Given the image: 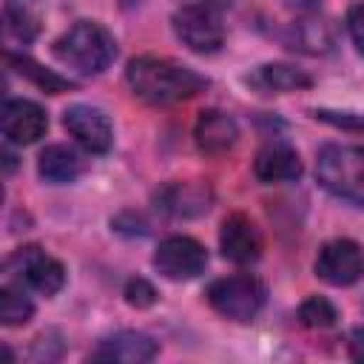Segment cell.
I'll use <instances>...</instances> for the list:
<instances>
[{
  "label": "cell",
  "instance_id": "cell-1",
  "mask_svg": "<svg viewBox=\"0 0 364 364\" xmlns=\"http://www.w3.org/2000/svg\"><path fill=\"white\" fill-rule=\"evenodd\" d=\"M125 80L131 91L151 105L182 102L208 88V77H202L199 71L182 63H173L168 57H154V54L134 57L125 68Z\"/></svg>",
  "mask_w": 364,
  "mask_h": 364
},
{
  "label": "cell",
  "instance_id": "cell-2",
  "mask_svg": "<svg viewBox=\"0 0 364 364\" xmlns=\"http://www.w3.org/2000/svg\"><path fill=\"white\" fill-rule=\"evenodd\" d=\"M54 57L80 74H102L117 57V40L105 26L80 20L54 40Z\"/></svg>",
  "mask_w": 364,
  "mask_h": 364
},
{
  "label": "cell",
  "instance_id": "cell-3",
  "mask_svg": "<svg viewBox=\"0 0 364 364\" xmlns=\"http://www.w3.org/2000/svg\"><path fill=\"white\" fill-rule=\"evenodd\" d=\"M316 176L333 196L364 205V145H324L316 159Z\"/></svg>",
  "mask_w": 364,
  "mask_h": 364
},
{
  "label": "cell",
  "instance_id": "cell-4",
  "mask_svg": "<svg viewBox=\"0 0 364 364\" xmlns=\"http://www.w3.org/2000/svg\"><path fill=\"white\" fill-rule=\"evenodd\" d=\"M264 299H267V287L250 273L225 276L208 287L210 307L219 316L233 318V321H250L264 307Z\"/></svg>",
  "mask_w": 364,
  "mask_h": 364
},
{
  "label": "cell",
  "instance_id": "cell-5",
  "mask_svg": "<svg viewBox=\"0 0 364 364\" xmlns=\"http://www.w3.org/2000/svg\"><path fill=\"white\" fill-rule=\"evenodd\" d=\"M6 270L20 284H28L43 296H54L65 282V267L37 245H26L14 250L11 259L6 262Z\"/></svg>",
  "mask_w": 364,
  "mask_h": 364
},
{
  "label": "cell",
  "instance_id": "cell-6",
  "mask_svg": "<svg viewBox=\"0 0 364 364\" xmlns=\"http://www.w3.org/2000/svg\"><path fill=\"white\" fill-rule=\"evenodd\" d=\"M176 37L196 54H213L225 43V28L210 6H182L173 14Z\"/></svg>",
  "mask_w": 364,
  "mask_h": 364
},
{
  "label": "cell",
  "instance_id": "cell-7",
  "mask_svg": "<svg viewBox=\"0 0 364 364\" xmlns=\"http://www.w3.org/2000/svg\"><path fill=\"white\" fill-rule=\"evenodd\" d=\"M154 267L171 282H188L208 267V250L191 236H168L154 253Z\"/></svg>",
  "mask_w": 364,
  "mask_h": 364
},
{
  "label": "cell",
  "instance_id": "cell-8",
  "mask_svg": "<svg viewBox=\"0 0 364 364\" xmlns=\"http://www.w3.org/2000/svg\"><path fill=\"white\" fill-rule=\"evenodd\" d=\"M316 276L327 284L344 287L364 276V250L353 239H333L316 256Z\"/></svg>",
  "mask_w": 364,
  "mask_h": 364
},
{
  "label": "cell",
  "instance_id": "cell-9",
  "mask_svg": "<svg viewBox=\"0 0 364 364\" xmlns=\"http://www.w3.org/2000/svg\"><path fill=\"white\" fill-rule=\"evenodd\" d=\"M63 125L65 131L91 154H105L114 145V128L108 122V117L100 108L91 105H71L63 114Z\"/></svg>",
  "mask_w": 364,
  "mask_h": 364
},
{
  "label": "cell",
  "instance_id": "cell-10",
  "mask_svg": "<svg viewBox=\"0 0 364 364\" xmlns=\"http://www.w3.org/2000/svg\"><path fill=\"white\" fill-rule=\"evenodd\" d=\"M0 128H3V136L9 142L31 145L46 134L48 117L31 100H6L3 102V114H0Z\"/></svg>",
  "mask_w": 364,
  "mask_h": 364
},
{
  "label": "cell",
  "instance_id": "cell-11",
  "mask_svg": "<svg viewBox=\"0 0 364 364\" xmlns=\"http://www.w3.org/2000/svg\"><path fill=\"white\" fill-rule=\"evenodd\" d=\"M219 247L222 256L236 262V264H250L262 256V233L256 228V222L245 213H230L222 222L219 230Z\"/></svg>",
  "mask_w": 364,
  "mask_h": 364
},
{
  "label": "cell",
  "instance_id": "cell-12",
  "mask_svg": "<svg viewBox=\"0 0 364 364\" xmlns=\"http://www.w3.org/2000/svg\"><path fill=\"white\" fill-rule=\"evenodd\" d=\"M193 136H196V145L202 154L208 156H222L228 151L236 148L239 142V125L230 114L225 111H216V108H208L199 114L196 125H193Z\"/></svg>",
  "mask_w": 364,
  "mask_h": 364
},
{
  "label": "cell",
  "instance_id": "cell-13",
  "mask_svg": "<svg viewBox=\"0 0 364 364\" xmlns=\"http://www.w3.org/2000/svg\"><path fill=\"white\" fill-rule=\"evenodd\" d=\"M159 353L156 341L145 333L136 330H119L108 338H102L97 344V350L91 353L94 361H122V364H142L151 361Z\"/></svg>",
  "mask_w": 364,
  "mask_h": 364
},
{
  "label": "cell",
  "instance_id": "cell-14",
  "mask_svg": "<svg viewBox=\"0 0 364 364\" xmlns=\"http://www.w3.org/2000/svg\"><path fill=\"white\" fill-rule=\"evenodd\" d=\"M253 173L259 182H293L301 176V159L287 142H267L256 159H253Z\"/></svg>",
  "mask_w": 364,
  "mask_h": 364
},
{
  "label": "cell",
  "instance_id": "cell-15",
  "mask_svg": "<svg viewBox=\"0 0 364 364\" xmlns=\"http://www.w3.org/2000/svg\"><path fill=\"white\" fill-rule=\"evenodd\" d=\"M247 82L253 88H259L262 94H287V91H301L307 85H313V77L304 74L301 68H293V65H284V63H267V65H259Z\"/></svg>",
  "mask_w": 364,
  "mask_h": 364
},
{
  "label": "cell",
  "instance_id": "cell-16",
  "mask_svg": "<svg viewBox=\"0 0 364 364\" xmlns=\"http://www.w3.org/2000/svg\"><path fill=\"white\" fill-rule=\"evenodd\" d=\"M37 171H40V176L46 182L63 185V182H74L82 173V159L68 145H48V148L40 151Z\"/></svg>",
  "mask_w": 364,
  "mask_h": 364
},
{
  "label": "cell",
  "instance_id": "cell-17",
  "mask_svg": "<svg viewBox=\"0 0 364 364\" xmlns=\"http://www.w3.org/2000/svg\"><path fill=\"white\" fill-rule=\"evenodd\" d=\"M156 208L168 210L171 216H196L210 208V193L202 185H168L156 196Z\"/></svg>",
  "mask_w": 364,
  "mask_h": 364
},
{
  "label": "cell",
  "instance_id": "cell-18",
  "mask_svg": "<svg viewBox=\"0 0 364 364\" xmlns=\"http://www.w3.org/2000/svg\"><path fill=\"white\" fill-rule=\"evenodd\" d=\"M284 43L304 54H327L333 48V28L321 20H299L290 26Z\"/></svg>",
  "mask_w": 364,
  "mask_h": 364
},
{
  "label": "cell",
  "instance_id": "cell-19",
  "mask_svg": "<svg viewBox=\"0 0 364 364\" xmlns=\"http://www.w3.org/2000/svg\"><path fill=\"white\" fill-rule=\"evenodd\" d=\"M3 17H6V28L11 37L28 43L37 37L40 31V6L37 0H6L3 3Z\"/></svg>",
  "mask_w": 364,
  "mask_h": 364
},
{
  "label": "cell",
  "instance_id": "cell-20",
  "mask_svg": "<svg viewBox=\"0 0 364 364\" xmlns=\"http://www.w3.org/2000/svg\"><path fill=\"white\" fill-rule=\"evenodd\" d=\"M6 63H9L20 77H26L28 82H34V85H37L40 91H46V94H63V91L71 88V82H68L65 77H60V74L43 68V65L34 63L31 57H20V54L6 51Z\"/></svg>",
  "mask_w": 364,
  "mask_h": 364
},
{
  "label": "cell",
  "instance_id": "cell-21",
  "mask_svg": "<svg viewBox=\"0 0 364 364\" xmlns=\"http://www.w3.org/2000/svg\"><path fill=\"white\" fill-rule=\"evenodd\" d=\"M34 304L28 301V296L23 293V287L17 284H6L0 287V321L6 327H20L31 318Z\"/></svg>",
  "mask_w": 364,
  "mask_h": 364
},
{
  "label": "cell",
  "instance_id": "cell-22",
  "mask_svg": "<svg viewBox=\"0 0 364 364\" xmlns=\"http://www.w3.org/2000/svg\"><path fill=\"white\" fill-rule=\"evenodd\" d=\"M299 318L304 327H313V330H327L336 324L338 318V310L324 299V296H310L301 301L299 307Z\"/></svg>",
  "mask_w": 364,
  "mask_h": 364
},
{
  "label": "cell",
  "instance_id": "cell-23",
  "mask_svg": "<svg viewBox=\"0 0 364 364\" xmlns=\"http://www.w3.org/2000/svg\"><path fill=\"white\" fill-rule=\"evenodd\" d=\"M125 301H128L131 307H151V304L156 301V290H154V284H151L148 279L134 276V279H128V284H125Z\"/></svg>",
  "mask_w": 364,
  "mask_h": 364
},
{
  "label": "cell",
  "instance_id": "cell-24",
  "mask_svg": "<svg viewBox=\"0 0 364 364\" xmlns=\"http://www.w3.org/2000/svg\"><path fill=\"white\" fill-rule=\"evenodd\" d=\"M316 119H324V122H333L338 128H353V131H364V114H336V111H327V108H316L313 111Z\"/></svg>",
  "mask_w": 364,
  "mask_h": 364
},
{
  "label": "cell",
  "instance_id": "cell-25",
  "mask_svg": "<svg viewBox=\"0 0 364 364\" xmlns=\"http://www.w3.org/2000/svg\"><path fill=\"white\" fill-rule=\"evenodd\" d=\"M347 31H350V40L358 48V54H364V3H358L347 11Z\"/></svg>",
  "mask_w": 364,
  "mask_h": 364
},
{
  "label": "cell",
  "instance_id": "cell-26",
  "mask_svg": "<svg viewBox=\"0 0 364 364\" xmlns=\"http://www.w3.org/2000/svg\"><path fill=\"white\" fill-rule=\"evenodd\" d=\"M347 344H350V358H355V361H364V327L353 330Z\"/></svg>",
  "mask_w": 364,
  "mask_h": 364
},
{
  "label": "cell",
  "instance_id": "cell-27",
  "mask_svg": "<svg viewBox=\"0 0 364 364\" xmlns=\"http://www.w3.org/2000/svg\"><path fill=\"white\" fill-rule=\"evenodd\" d=\"M290 9H296V11H316L318 6H321V0H284Z\"/></svg>",
  "mask_w": 364,
  "mask_h": 364
},
{
  "label": "cell",
  "instance_id": "cell-28",
  "mask_svg": "<svg viewBox=\"0 0 364 364\" xmlns=\"http://www.w3.org/2000/svg\"><path fill=\"white\" fill-rule=\"evenodd\" d=\"M122 3H125V6H131V3H136V0H122Z\"/></svg>",
  "mask_w": 364,
  "mask_h": 364
}]
</instances>
